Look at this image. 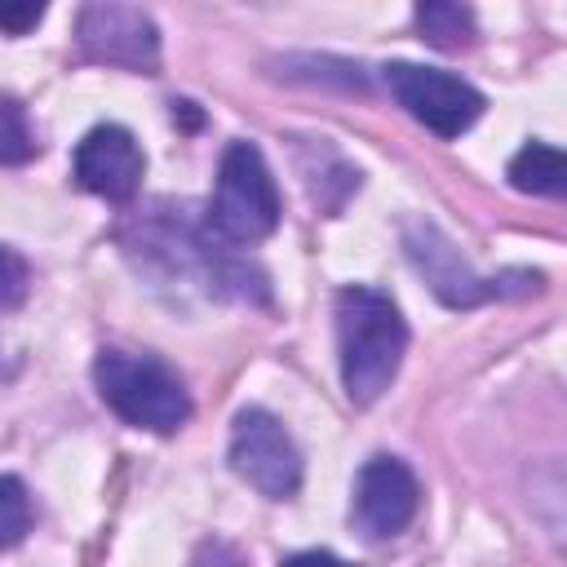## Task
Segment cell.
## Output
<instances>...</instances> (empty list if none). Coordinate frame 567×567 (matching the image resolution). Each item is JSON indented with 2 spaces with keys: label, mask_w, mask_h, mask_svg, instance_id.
<instances>
[{
  "label": "cell",
  "mask_w": 567,
  "mask_h": 567,
  "mask_svg": "<svg viewBox=\"0 0 567 567\" xmlns=\"http://www.w3.org/2000/svg\"><path fill=\"white\" fill-rule=\"evenodd\" d=\"M279 226V186L252 142L221 151L217 190L208 204V230L221 244H257Z\"/></svg>",
  "instance_id": "cell-3"
},
{
  "label": "cell",
  "mask_w": 567,
  "mask_h": 567,
  "mask_svg": "<svg viewBox=\"0 0 567 567\" xmlns=\"http://www.w3.org/2000/svg\"><path fill=\"white\" fill-rule=\"evenodd\" d=\"M403 248H408L412 266L425 275L430 292H434L443 306H452V310L478 306V301H487V297H505V292H501V279H478V275L470 270V261L456 252V244H452L434 221H425V217H412V221L403 226Z\"/></svg>",
  "instance_id": "cell-7"
},
{
  "label": "cell",
  "mask_w": 567,
  "mask_h": 567,
  "mask_svg": "<svg viewBox=\"0 0 567 567\" xmlns=\"http://www.w3.org/2000/svg\"><path fill=\"white\" fill-rule=\"evenodd\" d=\"M93 385L102 403L151 434H173L190 421V394L182 377L155 359V354H124V350H102L93 359Z\"/></svg>",
  "instance_id": "cell-2"
},
{
  "label": "cell",
  "mask_w": 567,
  "mask_h": 567,
  "mask_svg": "<svg viewBox=\"0 0 567 567\" xmlns=\"http://www.w3.org/2000/svg\"><path fill=\"white\" fill-rule=\"evenodd\" d=\"M27 292H31V270H27V261H22L13 248L0 244V315L18 310V306L27 301Z\"/></svg>",
  "instance_id": "cell-14"
},
{
  "label": "cell",
  "mask_w": 567,
  "mask_h": 567,
  "mask_svg": "<svg viewBox=\"0 0 567 567\" xmlns=\"http://www.w3.org/2000/svg\"><path fill=\"white\" fill-rule=\"evenodd\" d=\"M80 58L102 66H124L151 75L159 66V31L155 18L137 4H84L75 22Z\"/></svg>",
  "instance_id": "cell-6"
},
{
  "label": "cell",
  "mask_w": 567,
  "mask_h": 567,
  "mask_svg": "<svg viewBox=\"0 0 567 567\" xmlns=\"http://www.w3.org/2000/svg\"><path fill=\"white\" fill-rule=\"evenodd\" d=\"M416 505H421L416 474L399 456H372L359 470L350 514H354V527L368 540H385V536L403 532L416 518Z\"/></svg>",
  "instance_id": "cell-8"
},
{
  "label": "cell",
  "mask_w": 567,
  "mask_h": 567,
  "mask_svg": "<svg viewBox=\"0 0 567 567\" xmlns=\"http://www.w3.org/2000/svg\"><path fill=\"white\" fill-rule=\"evenodd\" d=\"M44 18V4H0V31L22 35Z\"/></svg>",
  "instance_id": "cell-16"
},
{
  "label": "cell",
  "mask_w": 567,
  "mask_h": 567,
  "mask_svg": "<svg viewBox=\"0 0 567 567\" xmlns=\"http://www.w3.org/2000/svg\"><path fill=\"white\" fill-rule=\"evenodd\" d=\"M75 182L89 195H102L111 204H124L137 195L142 173H146V155L137 146V137L124 124H97L80 137L75 159H71Z\"/></svg>",
  "instance_id": "cell-9"
},
{
  "label": "cell",
  "mask_w": 567,
  "mask_h": 567,
  "mask_svg": "<svg viewBox=\"0 0 567 567\" xmlns=\"http://www.w3.org/2000/svg\"><path fill=\"white\" fill-rule=\"evenodd\" d=\"M230 470L266 501H288L301 487V452L284 421L266 408L235 412L230 425Z\"/></svg>",
  "instance_id": "cell-5"
},
{
  "label": "cell",
  "mask_w": 567,
  "mask_h": 567,
  "mask_svg": "<svg viewBox=\"0 0 567 567\" xmlns=\"http://www.w3.org/2000/svg\"><path fill=\"white\" fill-rule=\"evenodd\" d=\"M40 155V137L22 111V102L0 97V164H27Z\"/></svg>",
  "instance_id": "cell-12"
},
{
  "label": "cell",
  "mask_w": 567,
  "mask_h": 567,
  "mask_svg": "<svg viewBox=\"0 0 567 567\" xmlns=\"http://www.w3.org/2000/svg\"><path fill=\"white\" fill-rule=\"evenodd\" d=\"M509 182H514V190H527V195H563L567 190V159L558 146L527 142L509 159Z\"/></svg>",
  "instance_id": "cell-10"
},
{
  "label": "cell",
  "mask_w": 567,
  "mask_h": 567,
  "mask_svg": "<svg viewBox=\"0 0 567 567\" xmlns=\"http://www.w3.org/2000/svg\"><path fill=\"white\" fill-rule=\"evenodd\" d=\"M279 567H350V563H341V558H337V554H328V549H301V554L284 558Z\"/></svg>",
  "instance_id": "cell-17"
},
{
  "label": "cell",
  "mask_w": 567,
  "mask_h": 567,
  "mask_svg": "<svg viewBox=\"0 0 567 567\" xmlns=\"http://www.w3.org/2000/svg\"><path fill=\"white\" fill-rule=\"evenodd\" d=\"M31 532V496L22 478L0 474V549H13Z\"/></svg>",
  "instance_id": "cell-13"
},
{
  "label": "cell",
  "mask_w": 567,
  "mask_h": 567,
  "mask_svg": "<svg viewBox=\"0 0 567 567\" xmlns=\"http://www.w3.org/2000/svg\"><path fill=\"white\" fill-rule=\"evenodd\" d=\"M337 350H341V385L350 403H377L408 350V323L399 306L363 284L337 292Z\"/></svg>",
  "instance_id": "cell-1"
},
{
  "label": "cell",
  "mask_w": 567,
  "mask_h": 567,
  "mask_svg": "<svg viewBox=\"0 0 567 567\" xmlns=\"http://www.w3.org/2000/svg\"><path fill=\"white\" fill-rule=\"evenodd\" d=\"M416 27H421V40L443 53H461L474 44V13L465 4H447V0L416 4Z\"/></svg>",
  "instance_id": "cell-11"
},
{
  "label": "cell",
  "mask_w": 567,
  "mask_h": 567,
  "mask_svg": "<svg viewBox=\"0 0 567 567\" xmlns=\"http://www.w3.org/2000/svg\"><path fill=\"white\" fill-rule=\"evenodd\" d=\"M190 567H248V558H244V549L239 545H230V540H204L199 549H195V558H190Z\"/></svg>",
  "instance_id": "cell-15"
},
{
  "label": "cell",
  "mask_w": 567,
  "mask_h": 567,
  "mask_svg": "<svg viewBox=\"0 0 567 567\" xmlns=\"http://www.w3.org/2000/svg\"><path fill=\"white\" fill-rule=\"evenodd\" d=\"M390 97L416 120L425 124L434 137H461L478 115H483V93L439 66H416V62H385L381 66Z\"/></svg>",
  "instance_id": "cell-4"
}]
</instances>
